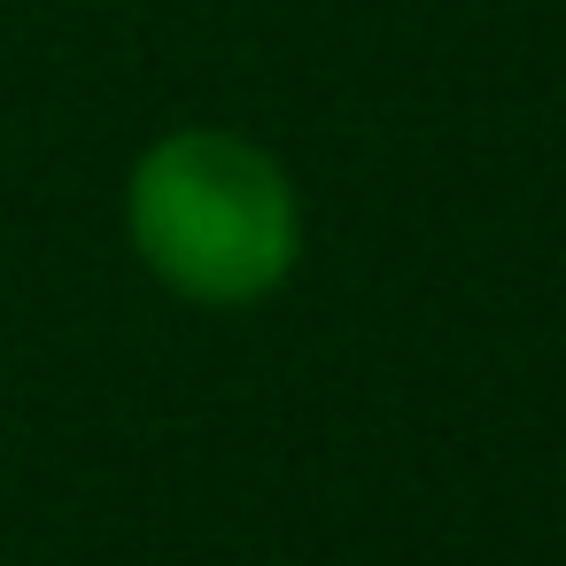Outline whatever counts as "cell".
Returning a JSON list of instances; mask_svg holds the SVG:
<instances>
[{
	"label": "cell",
	"instance_id": "obj_1",
	"mask_svg": "<svg viewBox=\"0 0 566 566\" xmlns=\"http://www.w3.org/2000/svg\"><path fill=\"white\" fill-rule=\"evenodd\" d=\"M133 241L179 295L241 303L287 272L295 202L256 148L226 133H179L133 171Z\"/></svg>",
	"mask_w": 566,
	"mask_h": 566
}]
</instances>
